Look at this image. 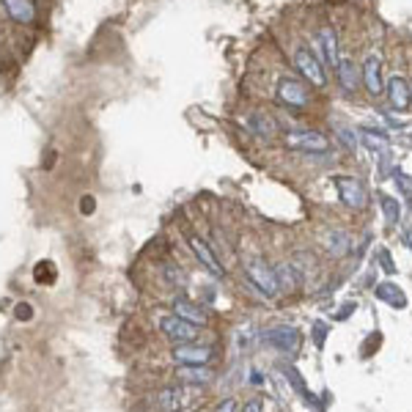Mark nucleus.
<instances>
[{
  "instance_id": "f257e3e1",
  "label": "nucleus",
  "mask_w": 412,
  "mask_h": 412,
  "mask_svg": "<svg viewBox=\"0 0 412 412\" xmlns=\"http://www.w3.org/2000/svg\"><path fill=\"white\" fill-rule=\"evenodd\" d=\"M286 146L294 151H308V154H324L330 149V141L316 129H294L286 135Z\"/></svg>"
},
{
  "instance_id": "f03ea898",
  "label": "nucleus",
  "mask_w": 412,
  "mask_h": 412,
  "mask_svg": "<svg viewBox=\"0 0 412 412\" xmlns=\"http://www.w3.org/2000/svg\"><path fill=\"white\" fill-rule=\"evenodd\" d=\"M160 330L174 341V343H190V341H196L198 333H201L198 324L187 322V319H181L176 313H165L160 319Z\"/></svg>"
},
{
  "instance_id": "7ed1b4c3",
  "label": "nucleus",
  "mask_w": 412,
  "mask_h": 412,
  "mask_svg": "<svg viewBox=\"0 0 412 412\" xmlns=\"http://www.w3.org/2000/svg\"><path fill=\"white\" fill-rule=\"evenodd\" d=\"M261 341L269 343V346H275L278 352H288V355H297L300 352V333L294 330V327H269L261 333Z\"/></svg>"
},
{
  "instance_id": "20e7f679",
  "label": "nucleus",
  "mask_w": 412,
  "mask_h": 412,
  "mask_svg": "<svg viewBox=\"0 0 412 412\" xmlns=\"http://www.w3.org/2000/svg\"><path fill=\"white\" fill-rule=\"evenodd\" d=\"M278 99L286 105V108H294V110H303L308 108V89H305L303 80L297 77H281L278 83Z\"/></svg>"
},
{
  "instance_id": "39448f33",
  "label": "nucleus",
  "mask_w": 412,
  "mask_h": 412,
  "mask_svg": "<svg viewBox=\"0 0 412 412\" xmlns=\"http://www.w3.org/2000/svg\"><path fill=\"white\" fill-rule=\"evenodd\" d=\"M294 66H297V72L303 74L313 89H324V66L319 64V58L311 53V50L300 47V50L294 53Z\"/></svg>"
},
{
  "instance_id": "423d86ee",
  "label": "nucleus",
  "mask_w": 412,
  "mask_h": 412,
  "mask_svg": "<svg viewBox=\"0 0 412 412\" xmlns=\"http://www.w3.org/2000/svg\"><path fill=\"white\" fill-rule=\"evenodd\" d=\"M245 275H248V281H251L264 297H275V294H278L275 272H272L264 261H258V258H256V261H248V264H245Z\"/></svg>"
},
{
  "instance_id": "0eeeda50",
  "label": "nucleus",
  "mask_w": 412,
  "mask_h": 412,
  "mask_svg": "<svg viewBox=\"0 0 412 412\" xmlns=\"http://www.w3.org/2000/svg\"><path fill=\"white\" fill-rule=\"evenodd\" d=\"M6 17L11 19L14 25L25 28V25H34L39 17V6L36 0H0Z\"/></svg>"
},
{
  "instance_id": "6e6552de",
  "label": "nucleus",
  "mask_w": 412,
  "mask_h": 412,
  "mask_svg": "<svg viewBox=\"0 0 412 412\" xmlns=\"http://www.w3.org/2000/svg\"><path fill=\"white\" fill-rule=\"evenodd\" d=\"M336 187H338L341 201H343L349 209H363V206L368 204V193H366V187H363L358 179H352V176H336Z\"/></svg>"
},
{
  "instance_id": "1a4fd4ad",
  "label": "nucleus",
  "mask_w": 412,
  "mask_h": 412,
  "mask_svg": "<svg viewBox=\"0 0 412 412\" xmlns=\"http://www.w3.org/2000/svg\"><path fill=\"white\" fill-rule=\"evenodd\" d=\"M360 77H363L366 91H368L371 96L385 94V80H382V58H379V55H368V58H366V64L360 66Z\"/></svg>"
},
{
  "instance_id": "9d476101",
  "label": "nucleus",
  "mask_w": 412,
  "mask_h": 412,
  "mask_svg": "<svg viewBox=\"0 0 412 412\" xmlns=\"http://www.w3.org/2000/svg\"><path fill=\"white\" fill-rule=\"evenodd\" d=\"M187 245H190V251L196 253L198 261H201V264L206 267V272H212L215 278H223V275H226V267H223V264L217 261V256L212 253V248H209V245H206V242H204L201 236L190 233V236H187Z\"/></svg>"
},
{
  "instance_id": "9b49d317",
  "label": "nucleus",
  "mask_w": 412,
  "mask_h": 412,
  "mask_svg": "<svg viewBox=\"0 0 412 412\" xmlns=\"http://www.w3.org/2000/svg\"><path fill=\"white\" fill-rule=\"evenodd\" d=\"M212 355H215V349H209V346H190V343L174 346V360L179 366H206Z\"/></svg>"
},
{
  "instance_id": "f8f14e48",
  "label": "nucleus",
  "mask_w": 412,
  "mask_h": 412,
  "mask_svg": "<svg viewBox=\"0 0 412 412\" xmlns=\"http://www.w3.org/2000/svg\"><path fill=\"white\" fill-rule=\"evenodd\" d=\"M385 91H388V99H391L393 110H407V108H410L412 89H410V83H407L404 77H391V83L385 86Z\"/></svg>"
},
{
  "instance_id": "ddd939ff",
  "label": "nucleus",
  "mask_w": 412,
  "mask_h": 412,
  "mask_svg": "<svg viewBox=\"0 0 412 412\" xmlns=\"http://www.w3.org/2000/svg\"><path fill=\"white\" fill-rule=\"evenodd\" d=\"M324 248L333 258H343L346 253L352 251V236L341 228H333V231L324 236Z\"/></svg>"
},
{
  "instance_id": "4468645a",
  "label": "nucleus",
  "mask_w": 412,
  "mask_h": 412,
  "mask_svg": "<svg viewBox=\"0 0 412 412\" xmlns=\"http://www.w3.org/2000/svg\"><path fill=\"white\" fill-rule=\"evenodd\" d=\"M319 41H322V53H324V61H327V66L330 69H336L341 61L338 55V36H336V31L330 28V25H324L322 31H319Z\"/></svg>"
},
{
  "instance_id": "2eb2a0df",
  "label": "nucleus",
  "mask_w": 412,
  "mask_h": 412,
  "mask_svg": "<svg viewBox=\"0 0 412 412\" xmlns=\"http://www.w3.org/2000/svg\"><path fill=\"white\" fill-rule=\"evenodd\" d=\"M248 126H251V132H256V135H258V138H264V141L275 138V132H278L275 119H272L269 113H264V110H256V113H251Z\"/></svg>"
},
{
  "instance_id": "dca6fc26",
  "label": "nucleus",
  "mask_w": 412,
  "mask_h": 412,
  "mask_svg": "<svg viewBox=\"0 0 412 412\" xmlns=\"http://www.w3.org/2000/svg\"><path fill=\"white\" fill-rule=\"evenodd\" d=\"M336 74H338V83H341V89L343 91H352L358 89V83H360V69L355 66V61L352 58H341L338 61V66H336Z\"/></svg>"
},
{
  "instance_id": "f3484780",
  "label": "nucleus",
  "mask_w": 412,
  "mask_h": 412,
  "mask_svg": "<svg viewBox=\"0 0 412 412\" xmlns=\"http://www.w3.org/2000/svg\"><path fill=\"white\" fill-rule=\"evenodd\" d=\"M360 135H363V144H366V149H368L371 154H379V157L388 154L391 141H388V135H385L382 129H360Z\"/></svg>"
},
{
  "instance_id": "a211bd4d",
  "label": "nucleus",
  "mask_w": 412,
  "mask_h": 412,
  "mask_svg": "<svg viewBox=\"0 0 412 412\" xmlns=\"http://www.w3.org/2000/svg\"><path fill=\"white\" fill-rule=\"evenodd\" d=\"M174 313L193 324H206V319H209L196 303H190V300H184V297H176V300H174Z\"/></svg>"
},
{
  "instance_id": "6ab92c4d",
  "label": "nucleus",
  "mask_w": 412,
  "mask_h": 412,
  "mask_svg": "<svg viewBox=\"0 0 412 412\" xmlns=\"http://www.w3.org/2000/svg\"><path fill=\"white\" fill-rule=\"evenodd\" d=\"M376 297H379L382 303L393 305V308H407V294L396 286V283H379V286H376Z\"/></svg>"
},
{
  "instance_id": "aec40b11",
  "label": "nucleus",
  "mask_w": 412,
  "mask_h": 412,
  "mask_svg": "<svg viewBox=\"0 0 412 412\" xmlns=\"http://www.w3.org/2000/svg\"><path fill=\"white\" fill-rule=\"evenodd\" d=\"M157 404H160L162 412H176L184 404V396H181L179 388H165V391L157 393Z\"/></svg>"
},
{
  "instance_id": "412c9836",
  "label": "nucleus",
  "mask_w": 412,
  "mask_h": 412,
  "mask_svg": "<svg viewBox=\"0 0 412 412\" xmlns=\"http://www.w3.org/2000/svg\"><path fill=\"white\" fill-rule=\"evenodd\" d=\"M176 374H179V379H184V382H193V385H196V382L206 385V382L215 376V374H212V368H206V366H181Z\"/></svg>"
},
{
  "instance_id": "4be33fe9",
  "label": "nucleus",
  "mask_w": 412,
  "mask_h": 412,
  "mask_svg": "<svg viewBox=\"0 0 412 412\" xmlns=\"http://www.w3.org/2000/svg\"><path fill=\"white\" fill-rule=\"evenodd\" d=\"M272 272H275L278 288H291V286H297V283H300V275H297L294 264H278Z\"/></svg>"
},
{
  "instance_id": "5701e85b",
  "label": "nucleus",
  "mask_w": 412,
  "mask_h": 412,
  "mask_svg": "<svg viewBox=\"0 0 412 412\" xmlns=\"http://www.w3.org/2000/svg\"><path fill=\"white\" fill-rule=\"evenodd\" d=\"M379 206H382V212H385V220L396 226L398 220H401V206H398V201L393 196H385V193H379Z\"/></svg>"
},
{
  "instance_id": "b1692460",
  "label": "nucleus",
  "mask_w": 412,
  "mask_h": 412,
  "mask_svg": "<svg viewBox=\"0 0 412 412\" xmlns=\"http://www.w3.org/2000/svg\"><path fill=\"white\" fill-rule=\"evenodd\" d=\"M336 138H338L341 144H343V149H346V151H352V154H355V149H358V135H355L349 126H341V124L336 126Z\"/></svg>"
},
{
  "instance_id": "393cba45",
  "label": "nucleus",
  "mask_w": 412,
  "mask_h": 412,
  "mask_svg": "<svg viewBox=\"0 0 412 412\" xmlns=\"http://www.w3.org/2000/svg\"><path fill=\"white\" fill-rule=\"evenodd\" d=\"M283 374H286V376H288V382H291V385H294V388H297V391L303 393V398H305V401H311V393L305 391L303 379H300V374H297V371H294L291 366H283Z\"/></svg>"
},
{
  "instance_id": "a878e982",
  "label": "nucleus",
  "mask_w": 412,
  "mask_h": 412,
  "mask_svg": "<svg viewBox=\"0 0 412 412\" xmlns=\"http://www.w3.org/2000/svg\"><path fill=\"white\" fill-rule=\"evenodd\" d=\"M36 281L41 283V281H47V283H53L55 281V269L50 267V261H41L36 267Z\"/></svg>"
},
{
  "instance_id": "bb28decb",
  "label": "nucleus",
  "mask_w": 412,
  "mask_h": 412,
  "mask_svg": "<svg viewBox=\"0 0 412 412\" xmlns=\"http://www.w3.org/2000/svg\"><path fill=\"white\" fill-rule=\"evenodd\" d=\"M324 336H327V324L316 322V327H313V338H316V346H324Z\"/></svg>"
},
{
  "instance_id": "cd10ccee",
  "label": "nucleus",
  "mask_w": 412,
  "mask_h": 412,
  "mask_svg": "<svg viewBox=\"0 0 412 412\" xmlns=\"http://www.w3.org/2000/svg\"><path fill=\"white\" fill-rule=\"evenodd\" d=\"M215 412H236V401H233V398H226Z\"/></svg>"
},
{
  "instance_id": "c85d7f7f",
  "label": "nucleus",
  "mask_w": 412,
  "mask_h": 412,
  "mask_svg": "<svg viewBox=\"0 0 412 412\" xmlns=\"http://www.w3.org/2000/svg\"><path fill=\"white\" fill-rule=\"evenodd\" d=\"M242 412H264V407H261V404H258L256 398H251V401H248V404L242 407Z\"/></svg>"
},
{
  "instance_id": "c756f323",
  "label": "nucleus",
  "mask_w": 412,
  "mask_h": 412,
  "mask_svg": "<svg viewBox=\"0 0 412 412\" xmlns=\"http://www.w3.org/2000/svg\"><path fill=\"white\" fill-rule=\"evenodd\" d=\"M17 319H31V305H17Z\"/></svg>"
},
{
  "instance_id": "7c9ffc66",
  "label": "nucleus",
  "mask_w": 412,
  "mask_h": 412,
  "mask_svg": "<svg viewBox=\"0 0 412 412\" xmlns=\"http://www.w3.org/2000/svg\"><path fill=\"white\" fill-rule=\"evenodd\" d=\"M379 258H382V267H385V272H393V264H391V256H388V253H379Z\"/></svg>"
},
{
  "instance_id": "2f4dec72",
  "label": "nucleus",
  "mask_w": 412,
  "mask_h": 412,
  "mask_svg": "<svg viewBox=\"0 0 412 412\" xmlns=\"http://www.w3.org/2000/svg\"><path fill=\"white\" fill-rule=\"evenodd\" d=\"M80 209H83V212H94V201H91V196H86V201H83Z\"/></svg>"
},
{
  "instance_id": "473e14b6",
  "label": "nucleus",
  "mask_w": 412,
  "mask_h": 412,
  "mask_svg": "<svg viewBox=\"0 0 412 412\" xmlns=\"http://www.w3.org/2000/svg\"><path fill=\"white\" fill-rule=\"evenodd\" d=\"M404 242H407V248H410V251H412V231L404 233Z\"/></svg>"
},
{
  "instance_id": "72a5a7b5",
  "label": "nucleus",
  "mask_w": 412,
  "mask_h": 412,
  "mask_svg": "<svg viewBox=\"0 0 412 412\" xmlns=\"http://www.w3.org/2000/svg\"><path fill=\"white\" fill-rule=\"evenodd\" d=\"M0 41H3V19H0Z\"/></svg>"
}]
</instances>
